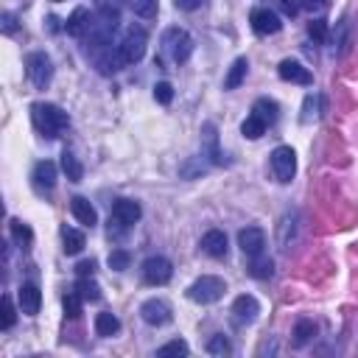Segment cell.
Wrapping results in <instances>:
<instances>
[{
	"label": "cell",
	"mask_w": 358,
	"mask_h": 358,
	"mask_svg": "<svg viewBox=\"0 0 358 358\" xmlns=\"http://www.w3.org/2000/svg\"><path fill=\"white\" fill-rule=\"evenodd\" d=\"M31 118H34V126L42 137L54 140L65 126H68V112H62L56 104H34L31 107Z\"/></svg>",
	"instance_id": "6da1fadb"
},
{
	"label": "cell",
	"mask_w": 358,
	"mask_h": 358,
	"mask_svg": "<svg viewBox=\"0 0 358 358\" xmlns=\"http://www.w3.org/2000/svg\"><path fill=\"white\" fill-rule=\"evenodd\" d=\"M224 291H227V283H224L221 277L205 274V277H199L196 283H191L188 299H191V302H199V305H213V302H219V299L224 297Z\"/></svg>",
	"instance_id": "7a4b0ae2"
},
{
	"label": "cell",
	"mask_w": 358,
	"mask_h": 358,
	"mask_svg": "<svg viewBox=\"0 0 358 358\" xmlns=\"http://www.w3.org/2000/svg\"><path fill=\"white\" fill-rule=\"evenodd\" d=\"M162 48H165V54L171 56V62L182 65V62L191 59L194 40H191V34H188L185 29H168V31L162 34Z\"/></svg>",
	"instance_id": "3957f363"
},
{
	"label": "cell",
	"mask_w": 358,
	"mask_h": 358,
	"mask_svg": "<svg viewBox=\"0 0 358 358\" xmlns=\"http://www.w3.org/2000/svg\"><path fill=\"white\" fill-rule=\"evenodd\" d=\"M146 45H148L146 31H143V29H129V31L123 34L118 51H120V56H123L126 65H134V62H140V59L146 56Z\"/></svg>",
	"instance_id": "277c9868"
},
{
	"label": "cell",
	"mask_w": 358,
	"mask_h": 358,
	"mask_svg": "<svg viewBox=\"0 0 358 358\" xmlns=\"http://www.w3.org/2000/svg\"><path fill=\"white\" fill-rule=\"evenodd\" d=\"M272 171L277 176V182H291L297 173V154L291 146H277L272 151Z\"/></svg>",
	"instance_id": "5b68a950"
},
{
	"label": "cell",
	"mask_w": 358,
	"mask_h": 358,
	"mask_svg": "<svg viewBox=\"0 0 358 358\" xmlns=\"http://www.w3.org/2000/svg\"><path fill=\"white\" fill-rule=\"evenodd\" d=\"M26 73H29V79H31V84L37 90H45L51 84V76H54L51 59L45 54H31L29 62H26Z\"/></svg>",
	"instance_id": "8992f818"
},
{
	"label": "cell",
	"mask_w": 358,
	"mask_h": 358,
	"mask_svg": "<svg viewBox=\"0 0 358 358\" xmlns=\"http://www.w3.org/2000/svg\"><path fill=\"white\" fill-rule=\"evenodd\" d=\"M171 274H173V269H171V260L168 258L154 255V258H148L143 263V280L148 286H165L171 280Z\"/></svg>",
	"instance_id": "52a82bcc"
},
{
	"label": "cell",
	"mask_w": 358,
	"mask_h": 358,
	"mask_svg": "<svg viewBox=\"0 0 358 358\" xmlns=\"http://www.w3.org/2000/svg\"><path fill=\"white\" fill-rule=\"evenodd\" d=\"M238 247L247 258H258L266 249V233L260 227H247V230L238 233Z\"/></svg>",
	"instance_id": "ba28073f"
},
{
	"label": "cell",
	"mask_w": 358,
	"mask_h": 358,
	"mask_svg": "<svg viewBox=\"0 0 358 358\" xmlns=\"http://www.w3.org/2000/svg\"><path fill=\"white\" fill-rule=\"evenodd\" d=\"M140 316H143V322H146V325H151V327H162V325H168V322H171V308H168V302H165V299H146V302H143V308H140Z\"/></svg>",
	"instance_id": "9c48e42d"
},
{
	"label": "cell",
	"mask_w": 358,
	"mask_h": 358,
	"mask_svg": "<svg viewBox=\"0 0 358 358\" xmlns=\"http://www.w3.org/2000/svg\"><path fill=\"white\" fill-rule=\"evenodd\" d=\"M258 313H260V302L252 294H241L233 302V319H235V325H249V322L258 319Z\"/></svg>",
	"instance_id": "30bf717a"
},
{
	"label": "cell",
	"mask_w": 358,
	"mask_h": 358,
	"mask_svg": "<svg viewBox=\"0 0 358 358\" xmlns=\"http://www.w3.org/2000/svg\"><path fill=\"white\" fill-rule=\"evenodd\" d=\"M249 23H252V29H255V34H260V37H269V34H277V31L283 29V23H280V17H277L274 12H269V9H255V12L249 15Z\"/></svg>",
	"instance_id": "8fae6325"
},
{
	"label": "cell",
	"mask_w": 358,
	"mask_h": 358,
	"mask_svg": "<svg viewBox=\"0 0 358 358\" xmlns=\"http://www.w3.org/2000/svg\"><path fill=\"white\" fill-rule=\"evenodd\" d=\"M277 73H280V79H283V81H291V84H302V87L313 84L311 70H308V68H302L297 59H283V62H280V68H277Z\"/></svg>",
	"instance_id": "7c38bea8"
},
{
	"label": "cell",
	"mask_w": 358,
	"mask_h": 358,
	"mask_svg": "<svg viewBox=\"0 0 358 358\" xmlns=\"http://www.w3.org/2000/svg\"><path fill=\"white\" fill-rule=\"evenodd\" d=\"M93 59H95V68H98V73H104V76H112V73H118L120 68H126V62H123L120 51H118V48L112 51L109 45H107V48H98Z\"/></svg>",
	"instance_id": "4fadbf2b"
},
{
	"label": "cell",
	"mask_w": 358,
	"mask_h": 358,
	"mask_svg": "<svg viewBox=\"0 0 358 358\" xmlns=\"http://www.w3.org/2000/svg\"><path fill=\"white\" fill-rule=\"evenodd\" d=\"M140 216H143V210H140V205H137V202H132V199H118V202L112 205V219H115V221H120L123 227L137 224V221H140Z\"/></svg>",
	"instance_id": "5bb4252c"
},
{
	"label": "cell",
	"mask_w": 358,
	"mask_h": 358,
	"mask_svg": "<svg viewBox=\"0 0 358 358\" xmlns=\"http://www.w3.org/2000/svg\"><path fill=\"white\" fill-rule=\"evenodd\" d=\"M17 299H20V311L26 316H37L40 313V305H42V294L34 283H23L20 291H17Z\"/></svg>",
	"instance_id": "9a60e30c"
},
{
	"label": "cell",
	"mask_w": 358,
	"mask_h": 358,
	"mask_svg": "<svg viewBox=\"0 0 358 358\" xmlns=\"http://www.w3.org/2000/svg\"><path fill=\"white\" fill-rule=\"evenodd\" d=\"M31 179H34V188L37 191H54V185H56V165L48 162V159L37 162Z\"/></svg>",
	"instance_id": "2e32d148"
},
{
	"label": "cell",
	"mask_w": 358,
	"mask_h": 358,
	"mask_svg": "<svg viewBox=\"0 0 358 358\" xmlns=\"http://www.w3.org/2000/svg\"><path fill=\"white\" fill-rule=\"evenodd\" d=\"M202 249L210 255V258H227V235L221 233V230H210V233H205V238H202Z\"/></svg>",
	"instance_id": "e0dca14e"
},
{
	"label": "cell",
	"mask_w": 358,
	"mask_h": 358,
	"mask_svg": "<svg viewBox=\"0 0 358 358\" xmlns=\"http://www.w3.org/2000/svg\"><path fill=\"white\" fill-rule=\"evenodd\" d=\"M202 148L208 151V157H210L216 165L224 162V154H221V148H219V134H216V126H213V123H205V129H202Z\"/></svg>",
	"instance_id": "ac0fdd59"
},
{
	"label": "cell",
	"mask_w": 358,
	"mask_h": 358,
	"mask_svg": "<svg viewBox=\"0 0 358 358\" xmlns=\"http://www.w3.org/2000/svg\"><path fill=\"white\" fill-rule=\"evenodd\" d=\"M70 210H73V216H76V221H79V224H84V227H95L98 213H95V208H93L84 196H76V199L70 202Z\"/></svg>",
	"instance_id": "d6986e66"
},
{
	"label": "cell",
	"mask_w": 358,
	"mask_h": 358,
	"mask_svg": "<svg viewBox=\"0 0 358 358\" xmlns=\"http://www.w3.org/2000/svg\"><path fill=\"white\" fill-rule=\"evenodd\" d=\"M90 26H93L90 12H87V9H76V12L68 17V26H65V29H68L70 37H87Z\"/></svg>",
	"instance_id": "ffe728a7"
},
{
	"label": "cell",
	"mask_w": 358,
	"mask_h": 358,
	"mask_svg": "<svg viewBox=\"0 0 358 358\" xmlns=\"http://www.w3.org/2000/svg\"><path fill=\"white\" fill-rule=\"evenodd\" d=\"M247 70H249V62L244 56L235 59L233 68H230V73L224 76V90H238L244 84V79H247Z\"/></svg>",
	"instance_id": "44dd1931"
},
{
	"label": "cell",
	"mask_w": 358,
	"mask_h": 358,
	"mask_svg": "<svg viewBox=\"0 0 358 358\" xmlns=\"http://www.w3.org/2000/svg\"><path fill=\"white\" fill-rule=\"evenodd\" d=\"M62 241H65V252L68 255H79L84 249V233L76 227H65L62 230Z\"/></svg>",
	"instance_id": "7402d4cb"
},
{
	"label": "cell",
	"mask_w": 358,
	"mask_h": 358,
	"mask_svg": "<svg viewBox=\"0 0 358 358\" xmlns=\"http://www.w3.org/2000/svg\"><path fill=\"white\" fill-rule=\"evenodd\" d=\"M118 330H120V319H118L115 313L104 311V313L95 316V333H98V336H115Z\"/></svg>",
	"instance_id": "603a6c76"
},
{
	"label": "cell",
	"mask_w": 358,
	"mask_h": 358,
	"mask_svg": "<svg viewBox=\"0 0 358 358\" xmlns=\"http://www.w3.org/2000/svg\"><path fill=\"white\" fill-rule=\"evenodd\" d=\"M62 171L68 173L70 182H81V176H84V168H81V162H79V157L73 151L62 154Z\"/></svg>",
	"instance_id": "cb8c5ba5"
},
{
	"label": "cell",
	"mask_w": 358,
	"mask_h": 358,
	"mask_svg": "<svg viewBox=\"0 0 358 358\" xmlns=\"http://www.w3.org/2000/svg\"><path fill=\"white\" fill-rule=\"evenodd\" d=\"M252 115H258L266 126H272V123L277 120V104H274V101H269V98H258V101H255V107H252Z\"/></svg>",
	"instance_id": "d4e9b609"
},
{
	"label": "cell",
	"mask_w": 358,
	"mask_h": 358,
	"mask_svg": "<svg viewBox=\"0 0 358 358\" xmlns=\"http://www.w3.org/2000/svg\"><path fill=\"white\" fill-rule=\"evenodd\" d=\"M319 109H322V95H319V93H308V95H305V104H302L299 120H302V123L316 120V118H319Z\"/></svg>",
	"instance_id": "484cf974"
},
{
	"label": "cell",
	"mask_w": 358,
	"mask_h": 358,
	"mask_svg": "<svg viewBox=\"0 0 358 358\" xmlns=\"http://www.w3.org/2000/svg\"><path fill=\"white\" fill-rule=\"evenodd\" d=\"M76 294L84 299V302H95L101 297V286L93 280V277H79L76 283Z\"/></svg>",
	"instance_id": "4316f807"
},
{
	"label": "cell",
	"mask_w": 358,
	"mask_h": 358,
	"mask_svg": "<svg viewBox=\"0 0 358 358\" xmlns=\"http://www.w3.org/2000/svg\"><path fill=\"white\" fill-rule=\"evenodd\" d=\"M269 126L258 118V115H247V120L241 123V134L244 137H249V140H258V137H263V132H266Z\"/></svg>",
	"instance_id": "83f0119b"
},
{
	"label": "cell",
	"mask_w": 358,
	"mask_h": 358,
	"mask_svg": "<svg viewBox=\"0 0 358 358\" xmlns=\"http://www.w3.org/2000/svg\"><path fill=\"white\" fill-rule=\"evenodd\" d=\"M313 336H316V325H313L311 319H299V322L294 325V344H297V347L308 344Z\"/></svg>",
	"instance_id": "f1b7e54d"
},
{
	"label": "cell",
	"mask_w": 358,
	"mask_h": 358,
	"mask_svg": "<svg viewBox=\"0 0 358 358\" xmlns=\"http://www.w3.org/2000/svg\"><path fill=\"white\" fill-rule=\"evenodd\" d=\"M272 269H274V263H272L269 258H263V255H258V258H252V266H249V274H252V277H258V280H266V277H272Z\"/></svg>",
	"instance_id": "f546056e"
},
{
	"label": "cell",
	"mask_w": 358,
	"mask_h": 358,
	"mask_svg": "<svg viewBox=\"0 0 358 358\" xmlns=\"http://www.w3.org/2000/svg\"><path fill=\"white\" fill-rule=\"evenodd\" d=\"M126 3L137 17H154L157 15V0H126Z\"/></svg>",
	"instance_id": "4dcf8cb0"
},
{
	"label": "cell",
	"mask_w": 358,
	"mask_h": 358,
	"mask_svg": "<svg viewBox=\"0 0 358 358\" xmlns=\"http://www.w3.org/2000/svg\"><path fill=\"white\" fill-rule=\"evenodd\" d=\"M98 15L107 20H120V0H98Z\"/></svg>",
	"instance_id": "1f68e13d"
},
{
	"label": "cell",
	"mask_w": 358,
	"mask_h": 358,
	"mask_svg": "<svg viewBox=\"0 0 358 358\" xmlns=\"http://www.w3.org/2000/svg\"><path fill=\"white\" fill-rule=\"evenodd\" d=\"M81 302H84V299H81L76 291L68 294L65 302H62V305H65V316H68V319H79V316H81Z\"/></svg>",
	"instance_id": "d6a6232c"
},
{
	"label": "cell",
	"mask_w": 358,
	"mask_h": 358,
	"mask_svg": "<svg viewBox=\"0 0 358 358\" xmlns=\"http://www.w3.org/2000/svg\"><path fill=\"white\" fill-rule=\"evenodd\" d=\"M208 352H210V355H221V358H224V355H230V352H233V344H230L224 336H213V338L208 341Z\"/></svg>",
	"instance_id": "836d02e7"
},
{
	"label": "cell",
	"mask_w": 358,
	"mask_h": 358,
	"mask_svg": "<svg viewBox=\"0 0 358 358\" xmlns=\"http://www.w3.org/2000/svg\"><path fill=\"white\" fill-rule=\"evenodd\" d=\"M188 344L182 341V338H173V341H168V344H162L159 350H157V355H188Z\"/></svg>",
	"instance_id": "e575fe53"
},
{
	"label": "cell",
	"mask_w": 358,
	"mask_h": 358,
	"mask_svg": "<svg viewBox=\"0 0 358 358\" xmlns=\"http://www.w3.org/2000/svg\"><path fill=\"white\" fill-rule=\"evenodd\" d=\"M15 319H17V311L12 305V297H3V316H0V327L3 330L15 327Z\"/></svg>",
	"instance_id": "d590c367"
},
{
	"label": "cell",
	"mask_w": 358,
	"mask_h": 358,
	"mask_svg": "<svg viewBox=\"0 0 358 358\" xmlns=\"http://www.w3.org/2000/svg\"><path fill=\"white\" fill-rule=\"evenodd\" d=\"M129 252L126 249H112L109 252V269H115V272H123V269H129Z\"/></svg>",
	"instance_id": "8d00e7d4"
},
{
	"label": "cell",
	"mask_w": 358,
	"mask_h": 358,
	"mask_svg": "<svg viewBox=\"0 0 358 358\" xmlns=\"http://www.w3.org/2000/svg\"><path fill=\"white\" fill-rule=\"evenodd\" d=\"M154 98H157V104L168 107V104L173 101V87H171L168 81H159V84H154Z\"/></svg>",
	"instance_id": "74e56055"
},
{
	"label": "cell",
	"mask_w": 358,
	"mask_h": 358,
	"mask_svg": "<svg viewBox=\"0 0 358 358\" xmlns=\"http://www.w3.org/2000/svg\"><path fill=\"white\" fill-rule=\"evenodd\" d=\"M12 233H15V238H17V244H20V247H29V244L34 241L31 230H29L23 221H12Z\"/></svg>",
	"instance_id": "f35d334b"
},
{
	"label": "cell",
	"mask_w": 358,
	"mask_h": 358,
	"mask_svg": "<svg viewBox=\"0 0 358 358\" xmlns=\"http://www.w3.org/2000/svg\"><path fill=\"white\" fill-rule=\"evenodd\" d=\"M308 34H311L316 42H325V40H327V26H325V20H313V23H308Z\"/></svg>",
	"instance_id": "ab89813d"
},
{
	"label": "cell",
	"mask_w": 358,
	"mask_h": 358,
	"mask_svg": "<svg viewBox=\"0 0 358 358\" xmlns=\"http://www.w3.org/2000/svg\"><path fill=\"white\" fill-rule=\"evenodd\" d=\"M277 6H280V12H283L286 17H294V15L299 12V3H297V0H277Z\"/></svg>",
	"instance_id": "60d3db41"
},
{
	"label": "cell",
	"mask_w": 358,
	"mask_h": 358,
	"mask_svg": "<svg viewBox=\"0 0 358 358\" xmlns=\"http://www.w3.org/2000/svg\"><path fill=\"white\" fill-rule=\"evenodd\" d=\"M76 274H79V277H93V274H95V260H81V263L76 266Z\"/></svg>",
	"instance_id": "b9f144b4"
},
{
	"label": "cell",
	"mask_w": 358,
	"mask_h": 358,
	"mask_svg": "<svg viewBox=\"0 0 358 358\" xmlns=\"http://www.w3.org/2000/svg\"><path fill=\"white\" fill-rule=\"evenodd\" d=\"M173 6L182 9V12H194V9L202 6V0H173Z\"/></svg>",
	"instance_id": "7bdbcfd3"
},
{
	"label": "cell",
	"mask_w": 358,
	"mask_h": 358,
	"mask_svg": "<svg viewBox=\"0 0 358 358\" xmlns=\"http://www.w3.org/2000/svg\"><path fill=\"white\" fill-rule=\"evenodd\" d=\"M15 29H17V20H15V15L6 12V15H3V31H6V34H15Z\"/></svg>",
	"instance_id": "ee69618b"
},
{
	"label": "cell",
	"mask_w": 358,
	"mask_h": 358,
	"mask_svg": "<svg viewBox=\"0 0 358 358\" xmlns=\"http://www.w3.org/2000/svg\"><path fill=\"white\" fill-rule=\"evenodd\" d=\"M299 6H302V9H308V12H319V9L325 6V0H302Z\"/></svg>",
	"instance_id": "f6af8a7d"
}]
</instances>
